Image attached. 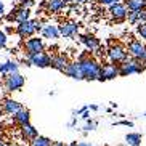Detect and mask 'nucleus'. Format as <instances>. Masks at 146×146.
Instances as JSON below:
<instances>
[{"instance_id":"aec40b11","label":"nucleus","mask_w":146,"mask_h":146,"mask_svg":"<svg viewBox=\"0 0 146 146\" xmlns=\"http://www.w3.org/2000/svg\"><path fill=\"white\" fill-rule=\"evenodd\" d=\"M66 2L64 0H47V11H50V13H60V11H63V10L66 8Z\"/></svg>"},{"instance_id":"473e14b6","label":"nucleus","mask_w":146,"mask_h":146,"mask_svg":"<svg viewBox=\"0 0 146 146\" xmlns=\"http://www.w3.org/2000/svg\"><path fill=\"white\" fill-rule=\"evenodd\" d=\"M138 23H146V11H140L138 13Z\"/></svg>"},{"instance_id":"20e7f679","label":"nucleus","mask_w":146,"mask_h":146,"mask_svg":"<svg viewBox=\"0 0 146 146\" xmlns=\"http://www.w3.org/2000/svg\"><path fill=\"white\" fill-rule=\"evenodd\" d=\"M145 71L146 66L143 64V61L135 60V58H130V60L119 64V76H122V77H127V76H132V74H141Z\"/></svg>"},{"instance_id":"1a4fd4ad","label":"nucleus","mask_w":146,"mask_h":146,"mask_svg":"<svg viewBox=\"0 0 146 146\" xmlns=\"http://www.w3.org/2000/svg\"><path fill=\"white\" fill-rule=\"evenodd\" d=\"M45 50V42L43 39L40 37H29V39L24 42V52H26V56H31V55H35L39 52H43Z\"/></svg>"},{"instance_id":"a878e982","label":"nucleus","mask_w":146,"mask_h":146,"mask_svg":"<svg viewBox=\"0 0 146 146\" xmlns=\"http://www.w3.org/2000/svg\"><path fill=\"white\" fill-rule=\"evenodd\" d=\"M137 34L140 35L143 40H146V23H138V26H137Z\"/></svg>"},{"instance_id":"cd10ccee","label":"nucleus","mask_w":146,"mask_h":146,"mask_svg":"<svg viewBox=\"0 0 146 146\" xmlns=\"http://www.w3.org/2000/svg\"><path fill=\"white\" fill-rule=\"evenodd\" d=\"M7 42H8V37L5 34V31L0 29V50H3V48L7 47Z\"/></svg>"},{"instance_id":"6ab92c4d","label":"nucleus","mask_w":146,"mask_h":146,"mask_svg":"<svg viewBox=\"0 0 146 146\" xmlns=\"http://www.w3.org/2000/svg\"><path fill=\"white\" fill-rule=\"evenodd\" d=\"M18 71H19V64L13 60H8V61H5V63L0 64V74L2 76H8V74L18 72Z\"/></svg>"},{"instance_id":"412c9836","label":"nucleus","mask_w":146,"mask_h":146,"mask_svg":"<svg viewBox=\"0 0 146 146\" xmlns=\"http://www.w3.org/2000/svg\"><path fill=\"white\" fill-rule=\"evenodd\" d=\"M31 19V8H23L16 7V13H15V23H24Z\"/></svg>"},{"instance_id":"f257e3e1","label":"nucleus","mask_w":146,"mask_h":146,"mask_svg":"<svg viewBox=\"0 0 146 146\" xmlns=\"http://www.w3.org/2000/svg\"><path fill=\"white\" fill-rule=\"evenodd\" d=\"M79 64H80L82 74H84V80H98L100 76V69H101V63L98 60H95L90 56V52L88 53H82L79 56Z\"/></svg>"},{"instance_id":"423d86ee","label":"nucleus","mask_w":146,"mask_h":146,"mask_svg":"<svg viewBox=\"0 0 146 146\" xmlns=\"http://www.w3.org/2000/svg\"><path fill=\"white\" fill-rule=\"evenodd\" d=\"M108 13H109V16H111V19L114 23H124L125 19H127V13H129V10H127V7H125V3H122V2H117V3H112L108 7Z\"/></svg>"},{"instance_id":"6e6552de","label":"nucleus","mask_w":146,"mask_h":146,"mask_svg":"<svg viewBox=\"0 0 146 146\" xmlns=\"http://www.w3.org/2000/svg\"><path fill=\"white\" fill-rule=\"evenodd\" d=\"M119 77V66L112 64V63H104L101 64V69H100V76L98 80L100 82H106V80H112V79Z\"/></svg>"},{"instance_id":"ddd939ff","label":"nucleus","mask_w":146,"mask_h":146,"mask_svg":"<svg viewBox=\"0 0 146 146\" xmlns=\"http://www.w3.org/2000/svg\"><path fill=\"white\" fill-rule=\"evenodd\" d=\"M63 72H64L68 77L74 79V80H84V74H82V69H80L79 61H69Z\"/></svg>"},{"instance_id":"f8f14e48","label":"nucleus","mask_w":146,"mask_h":146,"mask_svg":"<svg viewBox=\"0 0 146 146\" xmlns=\"http://www.w3.org/2000/svg\"><path fill=\"white\" fill-rule=\"evenodd\" d=\"M79 40H80V43L90 53L95 52V50L101 45V42H100L98 37H96V35H93V34H90V32H87V34H80V35H79Z\"/></svg>"},{"instance_id":"de8ad7c7","label":"nucleus","mask_w":146,"mask_h":146,"mask_svg":"<svg viewBox=\"0 0 146 146\" xmlns=\"http://www.w3.org/2000/svg\"><path fill=\"white\" fill-rule=\"evenodd\" d=\"M0 135H2V127H0Z\"/></svg>"},{"instance_id":"2eb2a0df","label":"nucleus","mask_w":146,"mask_h":146,"mask_svg":"<svg viewBox=\"0 0 146 146\" xmlns=\"http://www.w3.org/2000/svg\"><path fill=\"white\" fill-rule=\"evenodd\" d=\"M11 117H13V124L18 125V127H23V125H26L31 122V112L26 108H21V109L18 112H15Z\"/></svg>"},{"instance_id":"393cba45","label":"nucleus","mask_w":146,"mask_h":146,"mask_svg":"<svg viewBox=\"0 0 146 146\" xmlns=\"http://www.w3.org/2000/svg\"><path fill=\"white\" fill-rule=\"evenodd\" d=\"M96 127H98V120H95V119H87L85 125H84V133L92 132V130H95Z\"/></svg>"},{"instance_id":"c756f323","label":"nucleus","mask_w":146,"mask_h":146,"mask_svg":"<svg viewBox=\"0 0 146 146\" xmlns=\"http://www.w3.org/2000/svg\"><path fill=\"white\" fill-rule=\"evenodd\" d=\"M112 125H124V127H133V122L132 120H117V122H114Z\"/></svg>"},{"instance_id":"c85d7f7f","label":"nucleus","mask_w":146,"mask_h":146,"mask_svg":"<svg viewBox=\"0 0 146 146\" xmlns=\"http://www.w3.org/2000/svg\"><path fill=\"white\" fill-rule=\"evenodd\" d=\"M35 0H21L19 2V7H23V8H31V7H34Z\"/></svg>"},{"instance_id":"2f4dec72","label":"nucleus","mask_w":146,"mask_h":146,"mask_svg":"<svg viewBox=\"0 0 146 146\" xmlns=\"http://www.w3.org/2000/svg\"><path fill=\"white\" fill-rule=\"evenodd\" d=\"M117 2H120V0H98L100 5H106V7H109L112 3H117Z\"/></svg>"},{"instance_id":"c03bdc74","label":"nucleus","mask_w":146,"mask_h":146,"mask_svg":"<svg viewBox=\"0 0 146 146\" xmlns=\"http://www.w3.org/2000/svg\"><path fill=\"white\" fill-rule=\"evenodd\" d=\"M66 3H74V2H76V0H64Z\"/></svg>"},{"instance_id":"49530a36","label":"nucleus","mask_w":146,"mask_h":146,"mask_svg":"<svg viewBox=\"0 0 146 146\" xmlns=\"http://www.w3.org/2000/svg\"><path fill=\"white\" fill-rule=\"evenodd\" d=\"M0 146H5V143H3V141H0Z\"/></svg>"},{"instance_id":"9b49d317","label":"nucleus","mask_w":146,"mask_h":146,"mask_svg":"<svg viewBox=\"0 0 146 146\" xmlns=\"http://www.w3.org/2000/svg\"><path fill=\"white\" fill-rule=\"evenodd\" d=\"M58 29H60V35L64 37V39H72V37H76L79 34V24L76 21L61 23L60 26H58Z\"/></svg>"},{"instance_id":"0eeeda50","label":"nucleus","mask_w":146,"mask_h":146,"mask_svg":"<svg viewBox=\"0 0 146 146\" xmlns=\"http://www.w3.org/2000/svg\"><path fill=\"white\" fill-rule=\"evenodd\" d=\"M125 48H127V52H129V56H132L135 60H143L145 55H146V45L138 39L129 40V43H127Z\"/></svg>"},{"instance_id":"9d476101","label":"nucleus","mask_w":146,"mask_h":146,"mask_svg":"<svg viewBox=\"0 0 146 146\" xmlns=\"http://www.w3.org/2000/svg\"><path fill=\"white\" fill-rule=\"evenodd\" d=\"M50 60H52V56H50V53L45 52V50H43V52L35 53V55L27 56L29 66H35V68H40V69L50 68Z\"/></svg>"},{"instance_id":"f03ea898","label":"nucleus","mask_w":146,"mask_h":146,"mask_svg":"<svg viewBox=\"0 0 146 146\" xmlns=\"http://www.w3.org/2000/svg\"><path fill=\"white\" fill-rule=\"evenodd\" d=\"M42 27L43 26H42V23H40V19H27V21H24V23H18L15 32L18 34L19 39H29V37H32L35 32L40 34Z\"/></svg>"},{"instance_id":"7ed1b4c3","label":"nucleus","mask_w":146,"mask_h":146,"mask_svg":"<svg viewBox=\"0 0 146 146\" xmlns=\"http://www.w3.org/2000/svg\"><path fill=\"white\" fill-rule=\"evenodd\" d=\"M106 56L109 60V63L119 66L120 63L129 60V52H127V48L122 43H111L106 50Z\"/></svg>"},{"instance_id":"a211bd4d","label":"nucleus","mask_w":146,"mask_h":146,"mask_svg":"<svg viewBox=\"0 0 146 146\" xmlns=\"http://www.w3.org/2000/svg\"><path fill=\"white\" fill-rule=\"evenodd\" d=\"M23 108V104L19 103V101H16V100H5L3 103H2V109H3L5 114H10V116H13L15 112H18L19 109Z\"/></svg>"},{"instance_id":"b1692460","label":"nucleus","mask_w":146,"mask_h":146,"mask_svg":"<svg viewBox=\"0 0 146 146\" xmlns=\"http://www.w3.org/2000/svg\"><path fill=\"white\" fill-rule=\"evenodd\" d=\"M32 146H52V140H50L48 137L39 135L35 140H32Z\"/></svg>"},{"instance_id":"dca6fc26","label":"nucleus","mask_w":146,"mask_h":146,"mask_svg":"<svg viewBox=\"0 0 146 146\" xmlns=\"http://www.w3.org/2000/svg\"><path fill=\"white\" fill-rule=\"evenodd\" d=\"M37 137H39V132H37V129H35L31 122L21 127V138L24 140V141H31V143H32V140H35Z\"/></svg>"},{"instance_id":"4c0bfd02","label":"nucleus","mask_w":146,"mask_h":146,"mask_svg":"<svg viewBox=\"0 0 146 146\" xmlns=\"http://www.w3.org/2000/svg\"><path fill=\"white\" fill-rule=\"evenodd\" d=\"M88 109H90V111H98L100 108L96 106V104H90V106H88Z\"/></svg>"},{"instance_id":"a18cd8bd","label":"nucleus","mask_w":146,"mask_h":146,"mask_svg":"<svg viewBox=\"0 0 146 146\" xmlns=\"http://www.w3.org/2000/svg\"><path fill=\"white\" fill-rule=\"evenodd\" d=\"M141 61H143V64H145V66H146V55H145V58H143V60H141Z\"/></svg>"},{"instance_id":"7c9ffc66","label":"nucleus","mask_w":146,"mask_h":146,"mask_svg":"<svg viewBox=\"0 0 146 146\" xmlns=\"http://www.w3.org/2000/svg\"><path fill=\"white\" fill-rule=\"evenodd\" d=\"M15 13H16V7H15V8L11 10V11H10L8 15H7V16H5L7 23H13V21H15Z\"/></svg>"},{"instance_id":"bb28decb","label":"nucleus","mask_w":146,"mask_h":146,"mask_svg":"<svg viewBox=\"0 0 146 146\" xmlns=\"http://www.w3.org/2000/svg\"><path fill=\"white\" fill-rule=\"evenodd\" d=\"M138 13L140 11H129L127 13V19L130 24H138Z\"/></svg>"},{"instance_id":"72a5a7b5","label":"nucleus","mask_w":146,"mask_h":146,"mask_svg":"<svg viewBox=\"0 0 146 146\" xmlns=\"http://www.w3.org/2000/svg\"><path fill=\"white\" fill-rule=\"evenodd\" d=\"M80 117H82V119H84V120L90 119V109H88V108H87L85 111H84V112H82V114H80Z\"/></svg>"},{"instance_id":"4be33fe9","label":"nucleus","mask_w":146,"mask_h":146,"mask_svg":"<svg viewBox=\"0 0 146 146\" xmlns=\"http://www.w3.org/2000/svg\"><path fill=\"white\" fill-rule=\"evenodd\" d=\"M125 7L129 11H146V3L140 0H125Z\"/></svg>"},{"instance_id":"79ce46f5","label":"nucleus","mask_w":146,"mask_h":146,"mask_svg":"<svg viewBox=\"0 0 146 146\" xmlns=\"http://www.w3.org/2000/svg\"><path fill=\"white\" fill-rule=\"evenodd\" d=\"M85 2H88V0H76L74 3H85Z\"/></svg>"},{"instance_id":"5701e85b","label":"nucleus","mask_w":146,"mask_h":146,"mask_svg":"<svg viewBox=\"0 0 146 146\" xmlns=\"http://www.w3.org/2000/svg\"><path fill=\"white\" fill-rule=\"evenodd\" d=\"M125 143L129 146H140L141 145V133L130 132L125 135Z\"/></svg>"},{"instance_id":"f704fd0d","label":"nucleus","mask_w":146,"mask_h":146,"mask_svg":"<svg viewBox=\"0 0 146 146\" xmlns=\"http://www.w3.org/2000/svg\"><path fill=\"white\" fill-rule=\"evenodd\" d=\"M76 125H77V117H72V119L69 120L68 127H71V129H72V127H76Z\"/></svg>"},{"instance_id":"37998d69","label":"nucleus","mask_w":146,"mask_h":146,"mask_svg":"<svg viewBox=\"0 0 146 146\" xmlns=\"http://www.w3.org/2000/svg\"><path fill=\"white\" fill-rule=\"evenodd\" d=\"M66 146H77V141H72V143H69V145H66Z\"/></svg>"},{"instance_id":"a19ab883","label":"nucleus","mask_w":146,"mask_h":146,"mask_svg":"<svg viewBox=\"0 0 146 146\" xmlns=\"http://www.w3.org/2000/svg\"><path fill=\"white\" fill-rule=\"evenodd\" d=\"M40 7H42V8H45V7H47V0H42V2H40Z\"/></svg>"},{"instance_id":"ea45409f","label":"nucleus","mask_w":146,"mask_h":146,"mask_svg":"<svg viewBox=\"0 0 146 146\" xmlns=\"http://www.w3.org/2000/svg\"><path fill=\"white\" fill-rule=\"evenodd\" d=\"M52 146H66V145H64V143H61V141H53Z\"/></svg>"},{"instance_id":"09e8293b","label":"nucleus","mask_w":146,"mask_h":146,"mask_svg":"<svg viewBox=\"0 0 146 146\" xmlns=\"http://www.w3.org/2000/svg\"><path fill=\"white\" fill-rule=\"evenodd\" d=\"M140 2H145V3H146V0H140Z\"/></svg>"},{"instance_id":"4468645a","label":"nucleus","mask_w":146,"mask_h":146,"mask_svg":"<svg viewBox=\"0 0 146 146\" xmlns=\"http://www.w3.org/2000/svg\"><path fill=\"white\" fill-rule=\"evenodd\" d=\"M68 63H69V60L64 53H56V55L52 56V60H50V68L55 69V71L63 72L66 69V66H68Z\"/></svg>"},{"instance_id":"f3484780","label":"nucleus","mask_w":146,"mask_h":146,"mask_svg":"<svg viewBox=\"0 0 146 146\" xmlns=\"http://www.w3.org/2000/svg\"><path fill=\"white\" fill-rule=\"evenodd\" d=\"M40 34H42L43 39H48V40H56L60 39V29H58V26H55V24H47V26H43L42 31H40Z\"/></svg>"},{"instance_id":"58836bf2","label":"nucleus","mask_w":146,"mask_h":146,"mask_svg":"<svg viewBox=\"0 0 146 146\" xmlns=\"http://www.w3.org/2000/svg\"><path fill=\"white\" fill-rule=\"evenodd\" d=\"M77 146H93L92 143H87V141H80V143H77Z\"/></svg>"},{"instance_id":"8fccbe9b","label":"nucleus","mask_w":146,"mask_h":146,"mask_svg":"<svg viewBox=\"0 0 146 146\" xmlns=\"http://www.w3.org/2000/svg\"><path fill=\"white\" fill-rule=\"evenodd\" d=\"M145 117H146V112H145Z\"/></svg>"},{"instance_id":"39448f33","label":"nucleus","mask_w":146,"mask_h":146,"mask_svg":"<svg viewBox=\"0 0 146 146\" xmlns=\"http://www.w3.org/2000/svg\"><path fill=\"white\" fill-rule=\"evenodd\" d=\"M24 84H26V79L23 74H19V71L3 76V87L7 92H19L24 87Z\"/></svg>"},{"instance_id":"c9c22d12","label":"nucleus","mask_w":146,"mask_h":146,"mask_svg":"<svg viewBox=\"0 0 146 146\" xmlns=\"http://www.w3.org/2000/svg\"><path fill=\"white\" fill-rule=\"evenodd\" d=\"M5 34H13V27L7 26V27H5Z\"/></svg>"},{"instance_id":"e433bc0d","label":"nucleus","mask_w":146,"mask_h":146,"mask_svg":"<svg viewBox=\"0 0 146 146\" xmlns=\"http://www.w3.org/2000/svg\"><path fill=\"white\" fill-rule=\"evenodd\" d=\"M3 15H5V5L0 2V16H3Z\"/></svg>"}]
</instances>
